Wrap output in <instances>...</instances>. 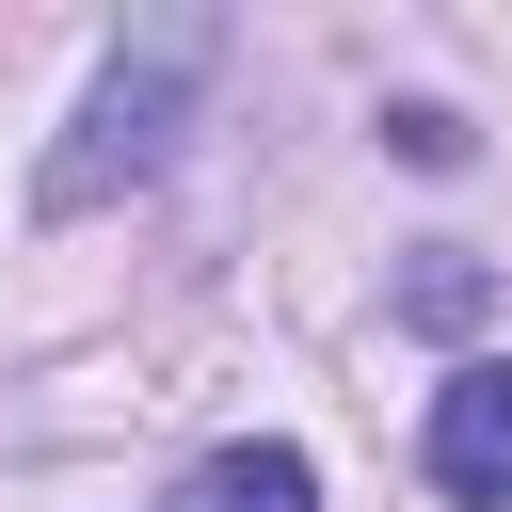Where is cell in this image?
Segmentation results:
<instances>
[{"mask_svg": "<svg viewBox=\"0 0 512 512\" xmlns=\"http://www.w3.org/2000/svg\"><path fill=\"white\" fill-rule=\"evenodd\" d=\"M192 512H320V480H304V448H208Z\"/></svg>", "mask_w": 512, "mask_h": 512, "instance_id": "3", "label": "cell"}, {"mask_svg": "<svg viewBox=\"0 0 512 512\" xmlns=\"http://www.w3.org/2000/svg\"><path fill=\"white\" fill-rule=\"evenodd\" d=\"M432 496L512 512V352H480V368L432 384Z\"/></svg>", "mask_w": 512, "mask_h": 512, "instance_id": "2", "label": "cell"}, {"mask_svg": "<svg viewBox=\"0 0 512 512\" xmlns=\"http://www.w3.org/2000/svg\"><path fill=\"white\" fill-rule=\"evenodd\" d=\"M208 80V16H144L112 64H96V96H80V144L48 160V208H96V192H128V176H160V144H176V96Z\"/></svg>", "mask_w": 512, "mask_h": 512, "instance_id": "1", "label": "cell"}]
</instances>
